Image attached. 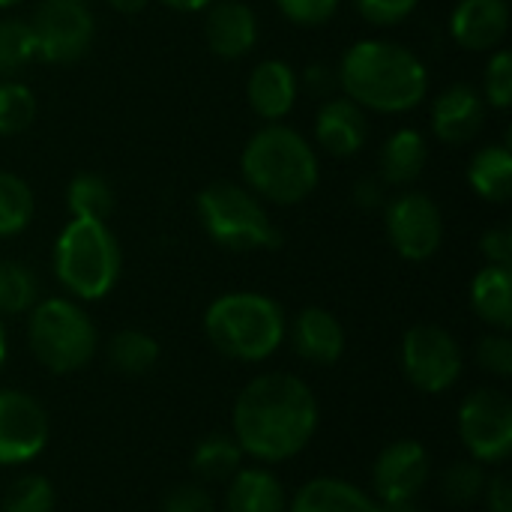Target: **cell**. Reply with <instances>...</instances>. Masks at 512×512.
I'll return each instance as SVG.
<instances>
[{
  "label": "cell",
  "mask_w": 512,
  "mask_h": 512,
  "mask_svg": "<svg viewBox=\"0 0 512 512\" xmlns=\"http://www.w3.org/2000/svg\"><path fill=\"white\" fill-rule=\"evenodd\" d=\"M234 441L258 462L294 459L318 429V402L306 381L288 372L258 375L234 402Z\"/></svg>",
  "instance_id": "obj_1"
},
{
  "label": "cell",
  "mask_w": 512,
  "mask_h": 512,
  "mask_svg": "<svg viewBox=\"0 0 512 512\" xmlns=\"http://www.w3.org/2000/svg\"><path fill=\"white\" fill-rule=\"evenodd\" d=\"M336 78L348 99L375 114H408L429 93L426 63L390 39L354 42L336 66Z\"/></svg>",
  "instance_id": "obj_2"
},
{
  "label": "cell",
  "mask_w": 512,
  "mask_h": 512,
  "mask_svg": "<svg viewBox=\"0 0 512 512\" xmlns=\"http://www.w3.org/2000/svg\"><path fill=\"white\" fill-rule=\"evenodd\" d=\"M243 186L264 204L291 207L306 201L321 183V162L315 144L294 126L264 123L240 153Z\"/></svg>",
  "instance_id": "obj_3"
},
{
  "label": "cell",
  "mask_w": 512,
  "mask_h": 512,
  "mask_svg": "<svg viewBox=\"0 0 512 512\" xmlns=\"http://www.w3.org/2000/svg\"><path fill=\"white\" fill-rule=\"evenodd\" d=\"M204 333L219 354L240 363H261L285 342L288 321L273 297L258 291H231L207 306Z\"/></svg>",
  "instance_id": "obj_4"
},
{
  "label": "cell",
  "mask_w": 512,
  "mask_h": 512,
  "mask_svg": "<svg viewBox=\"0 0 512 512\" xmlns=\"http://www.w3.org/2000/svg\"><path fill=\"white\" fill-rule=\"evenodd\" d=\"M123 255L102 219H69L54 243V276L75 300H102L120 279Z\"/></svg>",
  "instance_id": "obj_5"
},
{
  "label": "cell",
  "mask_w": 512,
  "mask_h": 512,
  "mask_svg": "<svg viewBox=\"0 0 512 512\" xmlns=\"http://www.w3.org/2000/svg\"><path fill=\"white\" fill-rule=\"evenodd\" d=\"M195 210L204 234L228 252H261L282 243L267 204L243 183L216 180L204 186L195 198Z\"/></svg>",
  "instance_id": "obj_6"
},
{
  "label": "cell",
  "mask_w": 512,
  "mask_h": 512,
  "mask_svg": "<svg viewBox=\"0 0 512 512\" xmlns=\"http://www.w3.org/2000/svg\"><path fill=\"white\" fill-rule=\"evenodd\" d=\"M27 342L36 363L54 375H72L84 369L99 348L90 315L66 297H48L30 309Z\"/></svg>",
  "instance_id": "obj_7"
},
{
  "label": "cell",
  "mask_w": 512,
  "mask_h": 512,
  "mask_svg": "<svg viewBox=\"0 0 512 512\" xmlns=\"http://www.w3.org/2000/svg\"><path fill=\"white\" fill-rule=\"evenodd\" d=\"M30 27L39 60L60 66L87 57L96 39V15L87 0H39Z\"/></svg>",
  "instance_id": "obj_8"
},
{
  "label": "cell",
  "mask_w": 512,
  "mask_h": 512,
  "mask_svg": "<svg viewBox=\"0 0 512 512\" xmlns=\"http://www.w3.org/2000/svg\"><path fill=\"white\" fill-rule=\"evenodd\" d=\"M384 231L405 261H429L444 243V213L426 192H399L384 204Z\"/></svg>",
  "instance_id": "obj_9"
},
{
  "label": "cell",
  "mask_w": 512,
  "mask_h": 512,
  "mask_svg": "<svg viewBox=\"0 0 512 512\" xmlns=\"http://www.w3.org/2000/svg\"><path fill=\"white\" fill-rule=\"evenodd\" d=\"M459 438L480 465H501L512 453V402L504 390L483 387L459 408Z\"/></svg>",
  "instance_id": "obj_10"
},
{
  "label": "cell",
  "mask_w": 512,
  "mask_h": 512,
  "mask_svg": "<svg viewBox=\"0 0 512 512\" xmlns=\"http://www.w3.org/2000/svg\"><path fill=\"white\" fill-rule=\"evenodd\" d=\"M462 348L438 324H417L402 339V369L405 378L420 393H444L462 378Z\"/></svg>",
  "instance_id": "obj_11"
},
{
  "label": "cell",
  "mask_w": 512,
  "mask_h": 512,
  "mask_svg": "<svg viewBox=\"0 0 512 512\" xmlns=\"http://www.w3.org/2000/svg\"><path fill=\"white\" fill-rule=\"evenodd\" d=\"M45 444V408L21 390H0V465H24L36 459Z\"/></svg>",
  "instance_id": "obj_12"
},
{
  "label": "cell",
  "mask_w": 512,
  "mask_h": 512,
  "mask_svg": "<svg viewBox=\"0 0 512 512\" xmlns=\"http://www.w3.org/2000/svg\"><path fill=\"white\" fill-rule=\"evenodd\" d=\"M432 462L423 444L396 441L381 450L372 468V489L378 504L390 501H417L423 486L429 483Z\"/></svg>",
  "instance_id": "obj_13"
},
{
  "label": "cell",
  "mask_w": 512,
  "mask_h": 512,
  "mask_svg": "<svg viewBox=\"0 0 512 512\" xmlns=\"http://www.w3.org/2000/svg\"><path fill=\"white\" fill-rule=\"evenodd\" d=\"M486 99L474 84H450L432 102V132L450 147L471 144L486 126Z\"/></svg>",
  "instance_id": "obj_14"
},
{
  "label": "cell",
  "mask_w": 512,
  "mask_h": 512,
  "mask_svg": "<svg viewBox=\"0 0 512 512\" xmlns=\"http://www.w3.org/2000/svg\"><path fill=\"white\" fill-rule=\"evenodd\" d=\"M369 141V111H363L354 99L327 96L315 114V144L336 156L348 159L357 156Z\"/></svg>",
  "instance_id": "obj_15"
},
{
  "label": "cell",
  "mask_w": 512,
  "mask_h": 512,
  "mask_svg": "<svg viewBox=\"0 0 512 512\" xmlns=\"http://www.w3.org/2000/svg\"><path fill=\"white\" fill-rule=\"evenodd\" d=\"M207 48L222 60H240L258 45V15L243 0H213L204 15Z\"/></svg>",
  "instance_id": "obj_16"
},
{
  "label": "cell",
  "mask_w": 512,
  "mask_h": 512,
  "mask_svg": "<svg viewBox=\"0 0 512 512\" xmlns=\"http://www.w3.org/2000/svg\"><path fill=\"white\" fill-rule=\"evenodd\" d=\"M297 96H300V81L288 60L270 57L249 72L246 102L264 123H282L294 111Z\"/></svg>",
  "instance_id": "obj_17"
},
{
  "label": "cell",
  "mask_w": 512,
  "mask_h": 512,
  "mask_svg": "<svg viewBox=\"0 0 512 512\" xmlns=\"http://www.w3.org/2000/svg\"><path fill=\"white\" fill-rule=\"evenodd\" d=\"M510 30L507 0H459L450 12V36L465 51H495Z\"/></svg>",
  "instance_id": "obj_18"
},
{
  "label": "cell",
  "mask_w": 512,
  "mask_h": 512,
  "mask_svg": "<svg viewBox=\"0 0 512 512\" xmlns=\"http://www.w3.org/2000/svg\"><path fill=\"white\" fill-rule=\"evenodd\" d=\"M294 351L312 366H333L345 354V327L321 306H306L291 324Z\"/></svg>",
  "instance_id": "obj_19"
},
{
  "label": "cell",
  "mask_w": 512,
  "mask_h": 512,
  "mask_svg": "<svg viewBox=\"0 0 512 512\" xmlns=\"http://www.w3.org/2000/svg\"><path fill=\"white\" fill-rule=\"evenodd\" d=\"M426 162H429L426 135L414 126H402L384 141L378 153V177L390 189H408L423 177Z\"/></svg>",
  "instance_id": "obj_20"
},
{
  "label": "cell",
  "mask_w": 512,
  "mask_h": 512,
  "mask_svg": "<svg viewBox=\"0 0 512 512\" xmlns=\"http://www.w3.org/2000/svg\"><path fill=\"white\" fill-rule=\"evenodd\" d=\"M225 512H288V495L270 471L240 468L228 480Z\"/></svg>",
  "instance_id": "obj_21"
},
{
  "label": "cell",
  "mask_w": 512,
  "mask_h": 512,
  "mask_svg": "<svg viewBox=\"0 0 512 512\" xmlns=\"http://www.w3.org/2000/svg\"><path fill=\"white\" fill-rule=\"evenodd\" d=\"M288 512H378V501L354 483L318 477L297 492V498L288 504Z\"/></svg>",
  "instance_id": "obj_22"
},
{
  "label": "cell",
  "mask_w": 512,
  "mask_h": 512,
  "mask_svg": "<svg viewBox=\"0 0 512 512\" xmlns=\"http://www.w3.org/2000/svg\"><path fill=\"white\" fill-rule=\"evenodd\" d=\"M471 306L477 318L498 333L512 327V270L486 264L471 282Z\"/></svg>",
  "instance_id": "obj_23"
},
{
  "label": "cell",
  "mask_w": 512,
  "mask_h": 512,
  "mask_svg": "<svg viewBox=\"0 0 512 512\" xmlns=\"http://www.w3.org/2000/svg\"><path fill=\"white\" fill-rule=\"evenodd\" d=\"M468 183L477 198L507 204L512 198V150L507 144H486L471 156Z\"/></svg>",
  "instance_id": "obj_24"
},
{
  "label": "cell",
  "mask_w": 512,
  "mask_h": 512,
  "mask_svg": "<svg viewBox=\"0 0 512 512\" xmlns=\"http://www.w3.org/2000/svg\"><path fill=\"white\" fill-rule=\"evenodd\" d=\"M66 207L72 219H108L114 210L111 183L96 171H78L66 186Z\"/></svg>",
  "instance_id": "obj_25"
},
{
  "label": "cell",
  "mask_w": 512,
  "mask_h": 512,
  "mask_svg": "<svg viewBox=\"0 0 512 512\" xmlns=\"http://www.w3.org/2000/svg\"><path fill=\"white\" fill-rule=\"evenodd\" d=\"M240 465H243V450L234 441V435H210L192 453V471L207 483L231 480L240 471Z\"/></svg>",
  "instance_id": "obj_26"
},
{
  "label": "cell",
  "mask_w": 512,
  "mask_h": 512,
  "mask_svg": "<svg viewBox=\"0 0 512 512\" xmlns=\"http://www.w3.org/2000/svg\"><path fill=\"white\" fill-rule=\"evenodd\" d=\"M159 360V342L144 330H120L108 342V363L120 375H147Z\"/></svg>",
  "instance_id": "obj_27"
},
{
  "label": "cell",
  "mask_w": 512,
  "mask_h": 512,
  "mask_svg": "<svg viewBox=\"0 0 512 512\" xmlns=\"http://www.w3.org/2000/svg\"><path fill=\"white\" fill-rule=\"evenodd\" d=\"M36 210L33 189L24 177L0 168V237L21 234Z\"/></svg>",
  "instance_id": "obj_28"
},
{
  "label": "cell",
  "mask_w": 512,
  "mask_h": 512,
  "mask_svg": "<svg viewBox=\"0 0 512 512\" xmlns=\"http://www.w3.org/2000/svg\"><path fill=\"white\" fill-rule=\"evenodd\" d=\"M36 36L27 18H0V78H18L36 60Z\"/></svg>",
  "instance_id": "obj_29"
},
{
  "label": "cell",
  "mask_w": 512,
  "mask_h": 512,
  "mask_svg": "<svg viewBox=\"0 0 512 512\" xmlns=\"http://www.w3.org/2000/svg\"><path fill=\"white\" fill-rule=\"evenodd\" d=\"M36 120V93L18 78H0V138L30 129Z\"/></svg>",
  "instance_id": "obj_30"
},
{
  "label": "cell",
  "mask_w": 512,
  "mask_h": 512,
  "mask_svg": "<svg viewBox=\"0 0 512 512\" xmlns=\"http://www.w3.org/2000/svg\"><path fill=\"white\" fill-rule=\"evenodd\" d=\"M39 282L21 261H0V315H21L36 306Z\"/></svg>",
  "instance_id": "obj_31"
},
{
  "label": "cell",
  "mask_w": 512,
  "mask_h": 512,
  "mask_svg": "<svg viewBox=\"0 0 512 512\" xmlns=\"http://www.w3.org/2000/svg\"><path fill=\"white\" fill-rule=\"evenodd\" d=\"M54 504V486L39 474H24L6 489L0 512H54Z\"/></svg>",
  "instance_id": "obj_32"
},
{
  "label": "cell",
  "mask_w": 512,
  "mask_h": 512,
  "mask_svg": "<svg viewBox=\"0 0 512 512\" xmlns=\"http://www.w3.org/2000/svg\"><path fill=\"white\" fill-rule=\"evenodd\" d=\"M486 471L480 462H453L444 477H441V492L444 498L453 504V507H465V504H474L483 489H486Z\"/></svg>",
  "instance_id": "obj_33"
},
{
  "label": "cell",
  "mask_w": 512,
  "mask_h": 512,
  "mask_svg": "<svg viewBox=\"0 0 512 512\" xmlns=\"http://www.w3.org/2000/svg\"><path fill=\"white\" fill-rule=\"evenodd\" d=\"M483 99L495 111H507L512 105V54L507 48H495L483 72Z\"/></svg>",
  "instance_id": "obj_34"
},
{
  "label": "cell",
  "mask_w": 512,
  "mask_h": 512,
  "mask_svg": "<svg viewBox=\"0 0 512 512\" xmlns=\"http://www.w3.org/2000/svg\"><path fill=\"white\" fill-rule=\"evenodd\" d=\"M282 18L297 27H324L339 12L342 0H273Z\"/></svg>",
  "instance_id": "obj_35"
},
{
  "label": "cell",
  "mask_w": 512,
  "mask_h": 512,
  "mask_svg": "<svg viewBox=\"0 0 512 512\" xmlns=\"http://www.w3.org/2000/svg\"><path fill=\"white\" fill-rule=\"evenodd\" d=\"M363 21L372 27H393L411 18L420 6V0H354Z\"/></svg>",
  "instance_id": "obj_36"
},
{
  "label": "cell",
  "mask_w": 512,
  "mask_h": 512,
  "mask_svg": "<svg viewBox=\"0 0 512 512\" xmlns=\"http://www.w3.org/2000/svg\"><path fill=\"white\" fill-rule=\"evenodd\" d=\"M477 360L486 372L495 378H510L512 375V342L507 333H492L477 345Z\"/></svg>",
  "instance_id": "obj_37"
},
{
  "label": "cell",
  "mask_w": 512,
  "mask_h": 512,
  "mask_svg": "<svg viewBox=\"0 0 512 512\" xmlns=\"http://www.w3.org/2000/svg\"><path fill=\"white\" fill-rule=\"evenodd\" d=\"M480 252L486 258V264L495 267H510L512 264V231L507 225H495L489 231H483L480 237Z\"/></svg>",
  "instance_id": "obj_38"
},
{
  "label": "cell",
  "mask_w": 512,
  "mask_h": 512,
  "mask_svg": "<svg viewBox=\"0 0 512 512\" xmlns=\"http://www.w3.org/2000/svg\"><path fill=\"white\" fill-rule=\"evenodd\" d=\"M162 512H216V507L201 486H180L165 498Z\"/></svg>",
  "instance_id": "obj_39"
},
{
  "label": "cell",
  "mask_w": 512,
  "mask_h": 512,
  "mask_svg": "<svg viewBox=\"0 0 512 512\" xmlns=\"http://www.w3.org/2000/svg\"><path fill=\"white\" fill-rule=\"evenodd\" d=\"M354 204L360 210H384V204L390 201V186L378 177V174H363L354 183Z\"/></svg>",
  "instance_id": "obj_40"
},
{
  "label": "cell",
  "mask_w": 512,
  "mask_h": 512,
  "mask_svg": "<svg viewBox=\"0 0 512 512\" xmlns=\"http://www.w3.org/2000/svg\"><path fill=\"white\" fill-rule=\"evenodd\" d=\"M297 81H300V87L309 90L312 96H333V90L339 87L336 69L327 66V63H309Z\"/></svg>",
  "instance_id": "obj_41"
},
{
  "label": "cell",
  "mask_w": 512,
  "mask_h": 512,
  "mask_svg": "<svg viewBox=\"0 0 512 512\" xmlns=\"http://www.w3.org/2000/svg\"><path fill=\"white\" fill-rule=\"evenodd\" d=\"M486 504L489 512H512V480L507 471H498L495 477L486 480Z\"/></svg>",
  "instance_id": "obj_42"
},
{
  "label": "cell",
  "mask_w": 512,
  "mask_h": 512,
  "mask_svg": "<svg viewBox=\"0 0 512 512\" xmlns=\"http://www.w3.org/2000/svg\"><path fill=\"white\" fill-rule=\"evenodd\" d=\"M165 9H174V12H201L207 9L213 0H159Z\"/></svg>",
  "instance_id": "obj_43"
},
{
  "label": "cell",
  "mask_w": 512,
  "mask_h": 512,
  "mask_svg": "<svg viewBox=\"0 0 512 512\" xmlns=\"http://www.w3.org/2000/svg\"><path fill=\"white\" fill-rule=\"evenodd\" d=\"M114 12H120V15H138V12H144L147 9V3L150 0H105Z\"/></svg>",
  "instance_id": "obj_44"
},
{
  "label": "cell",
  "mask_w": 512,
  "mask_h": 512,
  "mask_svg": "<svg viewBox=\"0 0 512 512\" xmlns=\"http://www.w3.org/2000/svg\"><path fill=\"white\" fill-rule=\"evenodd\" d=\"M378 512H417V501H390V504H378Z\"/></svg>",
  "instance_id": "obj_45"
},
{
  "label": "cell",
  "mask_w": 512,
  "mask_h": 512,
  "mask_svg": "<svg viewBox=\"0 0 512 512\" xmlns=\"http://www.w3.org/2000/svg\"><path fill=\"white\" fill-rule=\"evenodd\" d=\"M6 363V336H3V324H0V369Z\"/></svg>",
  "instance_id": "obj_46"
},
{
  "label": "cell",
  "mask_w": 512,
  "mask_h": 512,
  "mask_svg": "<svg viewBox=\"0 0 512 512\" xmlns=\"http://www.w3.org/2000/svg\"><path fill=\"white\" fill-rule=\"evenodd\" d=\"M24 0H0V9H12V6H21Z\"/></svg>",
  "instance_id": "obj_47"
}]
</instances>
